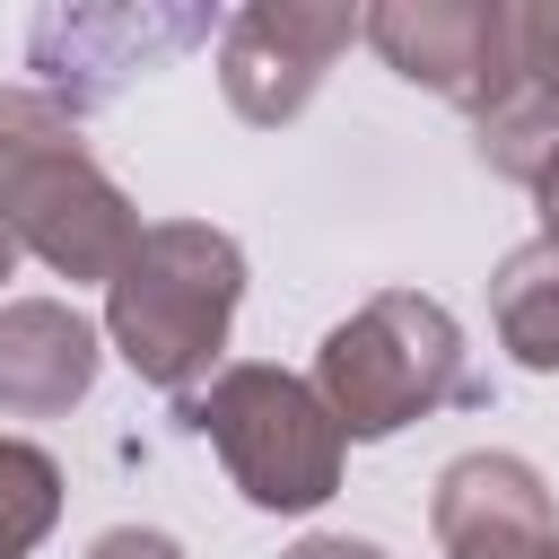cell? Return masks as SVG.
<instances>
[{
  "mask_svg": "<svg viewBox=\"0 0 559 559\" xmlns=\"http://www.w3.org/2000/svg\"><path fill=\"white\" fill-rule=\"evenodd\" d=\"M236 306H245V245L210 218H157L105 280V349L140 384L183 402L201 376H218Z\"/></svg>",
  "mask_w": 559,
  "mask_h": 559,
  "instance_id": "cell-1",
  "label": "cell"
},
{
  "mask_svg": "<svg viewBox=\"0 0 559 559\" xmlns=\"http://www.w3.org/2000/svg\"><path fill=\"white\" fill-rule=\"evenodd\" d=\"M0 227L70 288L114 280L122 253L140 245L131 192L96 166L79 114H61L44 87H0Z\"/></svg>",
  "mask_w": 559,
  "mask_h": 559,
  "instance_id": "cell-2",
  "label": "cell"
},
{
  "mask_svg": "<svg viewBox=\"0 0 559 559\" xmlns=\"http://www.w3.org/2000/svg\"><path fill=\"white\" fill-rule=\"evenodd\" d=\"M306 384L323 393V411L341 419L349 445L402 437L411 419H428L445 402H480V384L463 367V323L419 288H384L349 323H332Z\"/></svg>",
  "mask_w": 559,
  "mask_h": 559,
  "instance_id": "cell-3",
  "label": "cell"
},
{
  "mask_svg": "<svg viewBox=\"0 0 559 559\" xmlns=\"http://www.w3.org/2000/svg\"><path fill=\"white\" fill-rule=\"evenodd\" d=\"M183 428H201L227 463V480L245 489V507L262 515H314L332 489H341V419L323 411V393L288 367H262V358H236L218 376H201L183 393Z\"/></svg>",
  "mask_w": 559,
  "mask_h": 559,
  "instance_id": "cell-4",
  "label": "cell"
},
{
  "mask_svg": "<svg viewBox=\"0 0 559 559\" xmlns=\"http://www.w3.org/2000/svg\"><path fill=\"white\" fill-rule=\"evenodd\" d=\"M358 35L428 96L463 105L472 122L498 114L524 70H515V9L507 0H384V9H358Z\"/></svg>",
  "mask_w": 559,
  "mask_h": 559,
  "instance_id": "cell-5",
  "label": "cell"
},
{
  "mask_svg": "<svg viewBox=\"0 0 559 559\" xmlns=\"http://www.w3.org/2000/svg\"><path fill=\"white\" fill-rule=\"evenodd\" d=\"M210 35H218L210 9H166V0H140V9L131 0L122 9H44L26 26V70H44V96L61 114H79V105L114 96L140 70H166L175 52H192Z\"/></svg>",
  "mask_w": 559,
  "mask_h": 559,
  "instance_id": "cell-6",
  "label": "cell"
},
{
  "mask_svg": "<svg viewBox=\"0 0 559 559\" xmlns=\"http://www.w3.org/2000/svg\"><path fill=\"white\" fill-rule=\"evenodd\" d=\"M358 44V9H323V0H253L218 26V87L245 122L280 131L314 105L323 70Z\"/></svg>",
  "mask_w": 559,
  "mask_h": 559,
  "instance_id": "cell-7",
  "label": "cell"
},
{
  "mask_svg": "<svg viewBox=\"0 0 559 559\" xmlns=\"http://www.w3.org/2000/svg\"><path fill=\"white\" fill-rule=\"evenodd\" d=\"M428 524H437V550H445V559H542V550L559 542L542 472H533L524 454H507V445L454 454V463L437 472Z\"/></svg>",
  "mask_w": 559,
  "mask_h": 559,
  "instance_id": "cell-8",
  "label": "cell"
},
{
  "mask_svg": "<svg viewBox=\"0 0 559 559\" xmlns=\"http://www.w3.org/2000/svg\"><path fill=\"white\" fill-rule=\"evenodd\" d=\"M105 367V332L61 306V297H9L0 306V411L9 419H52L70 402H87Z\"/></svg>",
  "mask_w": 559,
  "mask_h": 559,
  "instance_id": "cell-9",
  "label": "cell"
},
{
  "mask_svg": "<svg viewBox=\"0 0 559 559\" xmlns=\"http://www.w3.org/2000/svg\"><path fill=\"white\" fill-rule=\"evenodd\" d=\"M489 314H498V341L515 367L533 376H559V245H515L498 271H489Z\"/></svg>",
  "mask_w": 559,
  "mask_h": 559,
  "instance_id": "cell-10",
  "label": "cell"
},
{
  "mask_svg": "<svg viewBox=\"0 0 559 559\" xmlns=\"http://www.w3.org/2000/svg\"><path fill=\"white\" fill-rule=\"evenodd\" d=\"M61 524V463L26 437H0V559H26Z\"/></svg>",
  "mask_w": 559,
  "mask_h": 559,
  "instance_id": "cell-11",
  "label": "cell"
},
{
  "mask_svg": "<svg viewBox=\"0 0 559 559\" xmlns=\"http://www.w3.org/2000/svg\"><path fill=\"white\" fill-rule=\"evenodd\" d=\"M515 70H524V87L559 96V0L515 9Z\"/></svg>",
  "mask_w": 559,
  "mask_h": 559,
  "instance_id": "cell-12",
  "label": "cell"
},
{
  "mask_svg": "<svg viewBox=\"0 0 559 559\" xmlns=\"http://www.w3.org/2000/svg\"><path fill=\"white\" fill-rule=\"evenodd\" d=\"M87 559H183V542L157 533V524H114V533L87 542Z\"/></svg>",
  "mask_w": 559,
  "mask_h": 559,
  "instance_id": "cell-13",
  "label": "cell"
},
{
  "mask_svg": "<svg viewBox=\"0 0 559 559\" xmlns=\"http://www.w3.org/2000/svg\"><path fill=\"white\" fill-rule=\"evenodd\" d=\"M280 559H384L376 542H349V533H306L297 550H280Z\"/></svg>",
  "mask_w": 559,
  "mask_h": 559,
  "instance_id": "cell-14",
  "label": "cell"
},
{
  "mask_svg": "<svg viewBox=\"0 0 559 559\" xmlns=\"http://www.w3.org/2000/svg\"><path fill=\"white\" fill-rule=\"evenodd\" d=\"M533 210H542V245H559V157L533 175Z\"/></svg>",
  "mask_w": 559,
  "mask_h": 559,
  "instance_id": "cell-15",
  "label": "cell"
},
{
  "mask_svg": "<svg viewBox=\"0 0 559 559\" xmlns=\"http://www.w3.org/2000/svg\"><path fill=\"white\" fill-rule=\"evenodd\" d=\"M9 271H17V236L0 227V280H9Z\"/></svg>",
  "mask_w": 559,
  "mask_h": 559,
  "instance_id": "cell-16",
  "label": "cell"
},
{
  "mask_svg": "<svg viewBox=\"0 0 559 559\" xmlns=\"http://www.w3.org/2000/svg\"><path fill=\"white\" fill-rule=\"evenodd\" d=\"M542 559H559V542H550V550H542Z\"/></svg>",
  "mask_w": 559,
  "mask_h": 559,
  "instance_id": "cell-17",
  "label": "cell"
}]
</instances>
